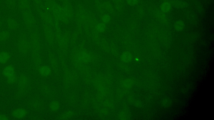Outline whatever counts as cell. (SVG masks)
Segmentation results:
<instances>
[{
	"label": "cell",
	"instance_id": "8992f818",
	"mask_svg": "<svg viewBox=\"0 0 214 120\" xmlns=\"http://www.w3.org/2000/svg\"><path fill=\"white\" fill-rule=\"evenodd\" d=\"M11 55L10 53L6 52H0V65L6 64L10 60Z\"/></svg>",
	"mask_w": 214,
	"mask_h": 120
},
{
	"label": "cell",
	"instance_id": "ffe728a7",
	"mask_svg": "<svg viewBox=\"0 0 214 120\" xmlns=\"http://www.w3.org/2000/svg\"><path fill=\"white\" fill-rule=\"evenodd\" d=\"M126 2L129 6H134L138 4L139 0H126Z\"/></svg>",
	"mask_w": 214,
	"mask_h": 120
},
{
	"label": "cell",
	"instance_id": "9a60e30c",
	"mask_svg": "<svg viewBox=\"0 0 214 120\" xmlns=\"http://www.w3.org/2000/svg\"><path fill=\"white\" fill-rule=\"evenodd\" d=\"M89 55L85 52H82L79 56V59L81 61L87 62L90 59Z\"/></svg>",
	"mask_w": 214,
	"mask_h": 120
},
{
	"label": "cell",
	"instance_id": "ba28073f",
	"mask_svg": "<svg viewBox=\"0 0 214 120\" xmlns=\"http://www.w3.org/2000/svg\"><path fill=\"white\" fill-rule=\"evenodd\" d=\"M20 9L22 11L29 10L30 8V2L29 0H18Z\"/></svg>",
	"mask_w": 214,
	"mask_h": 120
},
{
	"label": "cell",
	"instance_id": "277c9868",
	"mask_svg": "<svg viewBox=\"0 0 214 120\" xmlns=\"http://www.w3.org/2000/svg\"><path fill=\"white\" fill-rule=\"evenodd\" d=\"M28 78L24 74L20 76L18 79V86L19 92L20 93H23L27 90L28 85Z\"/></svg>",
	"mask_w": 214,
	"mask_h": 120
},
{
	"label": "cell",
	"instance_id": "d6986e66",
	"mask_svg": "<svg viewBox=\"0 0 214 120\" xmlns=\"http://www.w3.org/2000/svg\"><path fill=\"white\" fill-rule=\"evenodd\" d=\"M111 17L108 14H104L102 17V21L104 23H107L110 22Z\"/></svg>",
	"mask_w": 214,
	"mask_h": 120
},
{
	"label": "cell",
	"instance_id": "5b68a950",
	"mask_svg": "<svg viewBox=\"0 0 214 120\" xmlns=\"http://www.w3.org/2000/svg\"><path fill=\"white\" fill-rule=\"evenodd\" d=\"M28 115V111L23 108L14 109L12 111L11 116L13 118L16 119H22L25 118Z\"/></svg>",
	"mask_w": 214,
	"mask_h": 120
},
{
	"label": "cell",
	"instance_id": "44dd1931",
	"mask_svg": "<svg viewBox=\"0 0 214 120\" xmlns=\"http://www.w3.org/2000/svg\"><path fill=\"white\" fill-rule=\"evenodd\" d=\"M9 119V117L7 115L3 114H0V120H8Z\"/></svg>",
	"mask_w": 214,
	"mask_h": 120
},
{
	"label": "cell",
	"instance_id": "2e32d148",
	"mask_svg": "<svg viewBox=\"0 0 214 120\" xmlns=\"http://www.w3.org/2000/svg\"><path fill=\"white\" fill-rule=\"evenodd\" d=\"M6 4L8 8L10 9H14L16 6L15 0H5Z\"/></svg>",
	"mask_w": 214,
	"mask_h": 120
},
{
	"label": "cell",
	"instance_id": "ac0fdd59",
	"mask_svg": "<svg viewBox=\"0 0 214 120\" xmlns=\"http://www.w3.org/2000/svg\"><path fill=\"white\" fill-rule=\"evenodd\" d=\"M50 108L52 111H56L59 109V104L56 101L52 102L50 103Z\"/></svg>",
	"mask_w": 214,
	"mask_h": 120
},
{
	"label": "cell",
	"instance_id": "8fae6325",
	"mask_svg": "<svg viewBox=\"0 0 214 120\" xmlns=\"http://www.w3.org/2000/svg\"><path fill=\"white\" fill-rule=\"evenodd\" d=\"M185 27V23L181 20H178L175 23L174 28L175 30L177 32H180L183 31Z\"/></svg>",
	"mask_w": 214,
	"mask_h": 120
},
{
	"label": "cell",
	"instance_id": "4fadbf2b",
	"mask_svg": "<svg viewBox=\"0 0 214 120\" xmlns=\"http://www.w3.org/2000/svg\"><path fill=\"white\" fill-rule=\"evenodd\" d=\"M156 16L157 18V19L160 21H161V22L167 23V21H168L167 15H166L165 14L161 11L156 12Z\"/></svg>",
	"mask_w": 214,
	"mask_h": 120
},
{
	"label": "cell",
	"instance_id": "52a82bcc",
	"mask_svg": "<svg viewBox=\"0 0 214 120\" xmlns=\"http://www.w3.org/2000/svg\"><path fill=\"white\" fill-rule=\"evenodd\" d=\"M7 26L9 29L12 31H15L19 27V23L15 19L9 18L7 20Z\"/></svg>",
	"mask_w": 214,
	"mask_h": 120
},
{
	"label": "cell",
	"instance_id": "e0dca14e",
	"mask_svg": "<svg viewBox=\"0 0 214 120\" xmlns=\"http://www.w3.org/2000/svg\"><path fill=\"white\" fill-rule=\"evenodd\" d=\"M96 30H97L99 32L102 33L105 31L106 29V26L105 23H99L97 25Z\"/></svg>",
	"mask_w": 214,
	"mask_h": 120
},
{
	"label": "cell",
	"instance_id": "3957f363",
	"mask_svg": "<svg viewBox=\"0 0 214 120\" xmlns=\"http://www.w3.org/2000/svg\"><path fill=\"white\" fill-rule=\"evenodd\" d=\"M22 18L25 25L28 28H31L35 24L34 16L29 10L22 11Z\"/></svg>",
	"mask_w": 214,
	"mask_h": 120
},
{
	"label": "cell",
	"instance_id": "7a4b0ae2",
	"mask_svg": "<svg viewBox=\"0 0 214 120\" xmlns=\"http://www.w3.org/2000/svg\"><path fill=\"white\" fill-rule=\"evenodd\" d=\"M18 49L21 54L27 55L29 52L30 46L27 36L21 35L19 38L17 44Z\"/></svg>",
	"mask_w": 214,
	"mask_h": 120
},
{
	"label": "cell",
	"instance_id": "6da1fadb",
	"mask_svg": "<svg viewBox=\"0 0 214 120\" xmlns=\"http://www.w3.org/2000/svg\"><path fill=\"white\" fill-rule=\"evenodd\" d=\"M2 74L6 78V81L8 85H14L18 80L15 68L11 65H8L3 68Z\"/></svg>",
	"mask_w": 214,
	"mask_h": 120
},
{
	"label": "cell",
	"instance_id": "30bf717a",
	"mask_svg": "<svg viewBox=\"0 0 214 120\" xmlns=\"http://www.w3.org/2000/svg\"><path fill=\"white\" fill-rule=\"evenodd\" d=\"M39 73L42 77H47L51 74V69L49 66H41L39 68Z\"/></svg>",
	"mask_w": 214,
	"mask_h": 120
},
{
	"label": "cell",
	"instance_id": "5bb4252c",
	"mask_svg": "<svg viewBox=\"0 0 214 120\" xmlns=\"http://www.w3.org/2000/svg\"><path fill=\"white\" fill-rule=\"evenodd\" d=\"M132 59V55L131 53L128 52L123 53L121 56V60L124 62H129L131 61Z\"/></svg>",
	"mask_w": 214,
	"mask_h": 120
},
{
	"label": "cell",
	"instance_id": "7c38bea8",
	"mask_svg": "<svg viewBox=\"0 0 214 120\" xmlns=\"http://www.w3.org/2000/svg\"><path fill=\"white\" fill-rule=\"evenodd\" d=\"M10 37V34L8 31L4 30L0 32V42L7 41Z\"/></svg>",
	"mask_w": 214,
	"mask_h": 120
},
{
	"label": "cell",
	"instance_id": "9c48e42d",
	"mask_svg": "<svg viewBox=\"0 0 214 120\" xmlns=\"http://www.w3.org/2000/svg\"><path fill=\"white\" fill-rule=\"evenodd\" d=\"M172 8V4L170 2L167 1H164L160 6V10L165 14L169 12Z\"/></svg>",
	"mask_w": 214,
	"mask_h": 120
},
{
	"label": "cell",
	"instance_id": "7402d4cb",
	"mask_svg": "<svg viewBox=\"0 0 214 120\" xmlns=\"http://www.w3.org/2000/svg\"><path fill=\"white\" fill-rule=\"evenodd\" d=\"M165 1H167V0H165Z\"/></svg>",
	"mask_w": 214,
	"mask_h": 120
}]
</instances>
